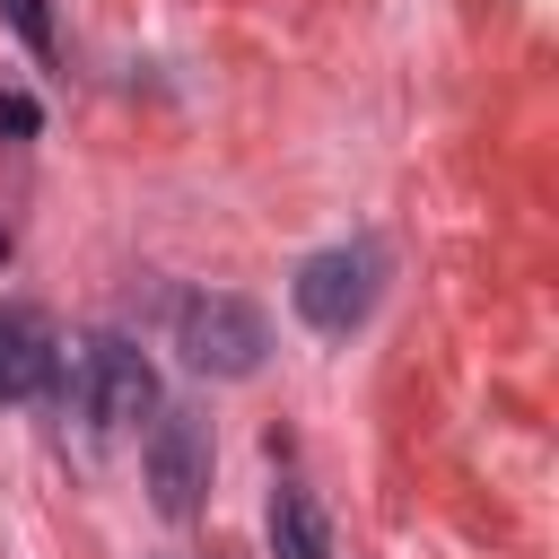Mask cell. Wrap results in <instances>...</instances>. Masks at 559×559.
Masks as SVG:
<instances>
[{"label": "cell", "instance_id": "obj_1", "mask_svg": "<svg viewBox=\"0 0 559 559\" xmlns=\"http://www.w3.org/2000/svg\"><path fill=\"white\" fill-rule=\"evenodd\" d=\"M175 349H183V367H192V376L236 384V376H253V367H262L271 332H262V314H253L245 297L201 288V297H183V314H175Z\"/></svg>", "mask_w": 559, "mask_h": 559}, {"label": "cell", "instance_id": "obj_4", "mask_svg": "<svg viewBox=\"0 0 559 559\" xmlns=\"http://www.w3.org/2000/svg\"><path fill=\"white\" fill-rule=\"evenodd\" d=\"M148 489H157V515H175V524L201 507V489H210V419L157 411V428H148Z\"/></svg>", "mask_w": 559, "mask_h": 559}, {"label": "cell", "instance_id": "obj_6", "mask_svg": "<svg viewBox=\"0 0 559 559\" xmlns=\"http://www.w3.org/2000/svg\"><path fill=\"white\" fill-rule=\"evenodd\" d=\"M271 559H332L323 515H314L306 489H271Z\"/></svg>", "mask_w": 559, "mask_h": 559}, {"label": "cell", "instance_id": "obj_8", "mask_svg": "<svg viewBox=\"0 0 559 559\" xmlns=\"http://www.w3.org/2000/svg\"><path fill=\"white\" fill-rule=\"evenodd\" d=\"M0 131H9V140H26V131H44V105H35L26 87H0Z\"/></svg>", "mask_w": 559, "mask_h": 559}, {"label": "cell", "instance_id": "obj_2", "mask_svg": "<svg viewBox=\"0 0 559 559\" xmlns=\"http://www.w3.org/2000/svg\"><path fill=\"white\" fill-rule=\"evenodd\" d=\"M376 288H384V253H376V245H323V253H306L297 280H288V297H297V314H306L314 332L367 323Z\"/></svg>", "mask_w": 559, "mask_h": 559}, {"label": "cell", "instance_id": "obj_5", "mask_svg": "<svg viewBox=\"0 0 559 559\" xmlns=\"http://www.w3.org/2000/svg\"><path fill=\"white\" fill-rule=\"evenodd\" d=\"M61 376V341H52V314L44 306H0V402H35L44 384Z\"/></svg>", "mask_w": 559, "mask_h": 559}, {"label": "cell", "instance_id": "obj_7", "mask_svg": "<svg viewBox=\"0 0 559 559\" xmlns=\"http://www.w3.org/2000/svg\"><path fill=\"white\" fill-rule=\"evenodd\" d=\"M0 17L26 35V52H52V17H44V0H0Z\"/></svg>", "mask_w": 559, "mask_h": 559}, {"label": "cell", "instance_id": "obj_9", "mask_svg": "<svg viewBox=\"0 0 559 559\" xmlns=\"http://www.w3.org/2000/svg\"><path fill=\"white\" fill-rule=\"evenodd\" d=\"M0 253H9V236H0Z\"/></svg>", "mask_w": 559, "mask_h": 559}, {"label": "cell", "instance_id": "obj_3", "mask_svg": "<svg viewBox=\"0 0 559 559\" xmlns=\"http://www.w3.org/2000/svg\"><path fill=\"white\" fill-rule=\"evenodd\" d=\"M79 402L96 428H140V419H157V376L122 332H96V341H79Z\"/></svg>", "mask_w": 559, "mask_h": 559}]
</instances>
